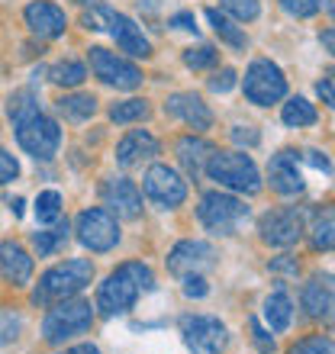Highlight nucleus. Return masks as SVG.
Returning a JSON list of instances; mask_svg holds the SVG:
<instances>
[{
	"label": "nucleus",
	"mask_w": 335,
	"mask_h": 354,
	"mask_svg": "<svg viewBox=\"0 0 335 354\" xmlns=\"http://www.w3.org/2000/svg\"><path fill=\"white\" fill-rule=\"evenodd\" d=\"M152 290H155V274H152L149 264L126 261L100 283V290H97V306L93 309H100V316H110V319L123 316V313H129V309L136 306V299H139L142 293H152Z\"/></svg>",
	"instance_id": "1"
},
{
	"label": "nucleus",
	"mask_w": 335,
	"mask_h": 354,
	"mask_svg": "<svg viewBox=\"0 0 335 354\" xmlns=\"http://www.w3.org/2000/svg\"><path fill=\"white\" fill-rule=\"evenodd\" d=\"M91 280H93V264L87 261V258L62 261L39 277L36 290H33V303H36V306H55L62 299L78 297Z\"/></svg>",
	"instance_id": "2"
},
{
	"label": "nucleus",
	"mask_w": 335,
	"mask_h": 354,
	"mask_svg": "<svg viewBox=\"0 0 335 354\" xmlns=\"http://www.w3.org/2000/svg\"><path fill=\"white\" fill-rule=\"evenodd\" d=\"M206 174L219 187L233 190V194H258L261 190V174L258 165L242 155V151H213L206 161Z\"/></svg>",
	"instance_id": "3"
},
{
	"label": "nucleus",
	"mask_w": 335,
	"mask_h": 354,
	"mask_svg": "<svg viewBox=\"0 0 335 354\" xmlns=\"http://www.w3.org/2000/svg\"><path fill=\"white\" fill-rule=\"evenodd\" d=\"M248 216H251V209L245 206V200H239L233 194H223V190L203 194V200L197 206V219L203 223L206 232H213V235H235L248 223Z\"/></svg>",
	"instance_id": "4"
},
{
	"label": "nucleus",
	"mask_w": 335,
	"mask_h": 354,
	"mask_svg": "<svg viewBox=\"0 0 335 354\" xmlns=\"http://www.w3.org/2000/svg\"><path fill=\"white\" fill-rule=\"evenodd\" d=\"M93 326V306L87 299H62L48 306V316L42 319V338L48 345H62L68 338L84 335Z\"/></svg>",
	"instance_id": "5"
},
{
	"label": "nucleus",
	"mask_w": 335,
	"mask_h": 354,
	"mask_svg": "<svg viewBox=\"0 0 335 354\" xmlns=\"http://www.w3.org/2000/svg\"><path fill=\"white\" fill-rule=\"evenodd\" d=\"M17 142L19 149L33 155L36 161H52L58 145H62V129H58L55 120H48L46 113H36V116L17 122Z\"/></svg>",
	"instance_id": "6"
},
{
	"label": "nucleus",
	"mask_w": 335,
	"mask_h": 354,
	"mask_svg": "<svg viewBox=\"0 0 335 354\" xmlns=\"http://www.w3.org/2000/svg\"><path fill=\"white\" fill-rule=\"evenodd\" d=\"M245 97H248L255 106H271V103H278L287 97V77L280 71L274 62L268 58H255L245 71Z\"/></svg>",
	"instance_id": "7"
},
{
	"label": "nucleus",
	"mask_w": 335,
	"mask_h": 354,
	"mask_svg": "<svg viewBox=\"0 0 335 354\" xmlns=\"http://www.w3.org/2000/svg\"><path fill=\"white\" fill-rule=\"evenodd\" d=\"M87 62H91V71L97 77H100L103 84L116 87V91H136V87H142V71L132 62H126V58H120L116 52H110V48H100L93 46L91 52H87Z\"/></svg>",
	"instance_id": "8"
},
{
	"label": "nucleus",
	"mask_w": 335,
	"mask_h": 354,
	"mask_svg": "<svg viewBox=\"0 0 335 354\" xmlns=\"http://www.w3.org/2000/svg\"><path fill=\"white\" fill-rule=\"evenodd\" d=\"M181 335L190 354H223V348L229 345V332L216 316H184Z\"/></svg>",
	"instance_id": "9"
},
{
	"label": "nucleus",
	"mask_w": 335,
	"mask_h": 354,
	"mask_svg": "<svg viewBox=\"0 0 335 354\" xmlns=\"http://www.w3.org/2000/svg\"><path fill=\"white\" fill-rule=\"evenodd\" d=\"M75 232H78V242H81L84 248H91V252H110V248H116V242H120V225H116L113 213L100 209V206L84 209V213L78 216Z\"/></svg>",
	"instance_id": "10"
},
{
	"label": "nucleus",
	"mask_w": 335,
	"mask_h": 354,
	"mask_svg": "<svg viewBox=\"0 0 335 354\" xmlns=\"http://www.w3.org/2000/svg\"><path fill=\"white\" fill-rule=\"evenodd\" d=\"M261 242L274 245V248H290L297 245L307 232V223H303V213L297 206H284V209H271V213L261 216L258 223Z\"/></svg>",
	"instance_id": "11"
},
{
	"label": "nucleus",
	"mask_w": 335,
	"mask_h": 354,
	"mask_svg": "<svg viewBox=\"0 0 335 354\" xmlns=\"http://www.w3.org/2000/svg\"><path fill=\"white\" fill-rule=\"evenodd\" d=\"M142 187H145V196L161 209H177L187 200V180L168 165H152L142 177Z\"/></svg>",
	"instance_id": "12"
},
{
	"label": "nucleus",
	"mask_w": 335,
	"mask_h": 354,
	"mask_svg": "<svg viewBox=\"0 0 335 354\" xmlns=\"http://www.w3.org/2000/svg\"><path fill=\"white\" fill-rule=\"evenodd\" d=\"M216 264V252L213 245L197 242V239H187V242H177L168 254V270L174 277H187V274H203Z\"/></svg>",
	"instance_id": "13"
},
{
	"label": "nucleus",
	"mask_w": 335,
	"mask_h": 354,
	"mask_svg": "<svg viewBox=\"0 0 335 354\" xmlns=\"http://www.w3.org/2000/svg\"><path fill=\"white\" fill-rule=\"evenodd\" d=\"M103 203L107 213H116V219H139L142 216V190L129 177H110L103 184Z\"/></svg>",
	"instance_id": "14"
},
{
	"label": "nucleus",
	"mask_w": 335,
	"mask_h": 354,
	"mask_svg": "<svg viewBox=\"0 0 335 354\" xmlns=\"http://www.w3.org/2000/svg\"><path fill=\"white\" fill-rule=\"evenodd\" d=\"M103 29H110V36L116 39V46H120L126 55H132V58H149L152 55V42L145 39V32H142L139 23L129 19L126 13H113V10H107V26Z\"/></svg>",
	"instance_id": "15"
},
{
	"label": "nucleus",
	"mask_w": 335,
	"mask_h": 354,
	"mask_svg": "<svg viewBox=\"0 0 335 354\" xmlns=\"http://www.w3.org/2000/svg\"><path fill=\"white\" fill-rule=\"evenodd\" d=\"M165 113L187 122L194 132H206L213 126V113L203 103V97H197V93H171L165 100Z\"/></svg>",
	"instance_id": "16"
},
{
	"label": "nucleus",
	"mask_w": 335,
	"mask_h": 354,
	"mask_svg": "<svg viewBox=\"0 0 335 354\" xmlns=\"http://www.w3.org/2000/svg\"><path fill=\"white\" fill-rule=\"evenodd\" d=\"M268 177H271V187L284 196H293L303 190V171H300V155L297 151H278L271 155L268 161Z\"/></svg>",
	"instance_id": "17"
},
{
	"label": "nucleus",
	"mask_w": 335,
	"mask_h": 354,
	"mask_svg": "<svg viewBox=\"0 0 335 354\" xmlns=\"http://www.w3.org/2000/svg\"><path fill=\"white\" fill-rule=\"evenodd\" d=\"M26 26L33 29V36L39 39H58L68 29L65 10L48 3V0H36L26 7Z\"/></svg>",
	"instance_id": "18"
},
{
	"label": "nucleus",
	"mask_w": 335,
	"mask_h": 354,
	"mask_svg": "<svg viewBox=\"0 0 335 354\" xmlns=\"http://www.w3.org/2000/svg\"><path fill=\"white\" fill-rule=\"evenodd\" d=\"M159 155V139L145 129H132L126 132L116 145V161L123 168H139L142 161H152Z\"/></svg>",
	"instance_id": "19"
},
{
	"label": "nucleus",
	"mask_w": 335,
	"mask_h": 354,
	"mask_svg": "<svg viewBox=\"0 0 335 354\" xmlns=\"http://www.w3.org/2000/svg\"><path fill=\"white\" fill-rule=\"evenodd\" d=\"M0 274L13 283V287H26L29 277H33V258L19 242L7 239L0 242Z\"/></svg>",
	"instance_id": "20"
},
{
	"label": "nucleus",
	"mask_w": 335,
	"mask_h": 354,
	"mask_svg": "<svg viewBox=\"0 0 335 354\" xmlns=\"http://www.w3.org/2000/svg\"><path fill=\"white\" fill-rule=\"evenodd\" d=\"M213 145L206 139H197V136H184V139H177V161H181V168L187 171L190 180H200L206 174V161L213 155Z\"/></svg>",
	"instance_id": "21"
},
{
	"label": "nucleus",
	"mask_w": 335,
	"mask_h": 354,
	"mask_svg": "<svg viewBox=\"0 0 335 354\" xmlns=\"http://www.w3.org/2000/svg\"><path fill=\"white\" fill-rule=\"evenodd\" d=\"M303 309L309 319H329L332 316V277L329 274H316L303 287Z\"/></svg>",
	"instance_id": "22"
},
{
	"label": "nucleus",
	"mask_w": 335,
	"mask_h": 354,
	"mask_svg": "<svg viewBox=\"0 0 335 354\" xmlns=\"http://www.w3.org/2000/svg\"><path fill=\"white\" fill-rule=\"evenodd\" d=\"M290 319H293V303H290V297L284 290L271 293V297L264 299V322H268V328L271 332H287Z\"/></svg>",
	"instance_id": "23"
},
{
	"label": "nucleus",
	"mask_w": 335,
	"mask_h": 354,
	"mask_svg": "<svg viewBox=\"0 0 335 354\" xmlns=\"http://www.w3.org/2000/svg\"><path fill=\"white\" fill-rule=\"evenodd\" d=\"M55 110L68 122H84L97 113V100H93L91 93H65L62 100H55Z\"/></svg>",
	"instance_id": "24"
},
{
	"label": "nucleus",
	"mask_w": 335,
	"mask_h": 354,
	"mask_svg": "<svg viewBox=\"0 0 335 354\" xmlns=\"http://www.w3.org/2000/svg\"><path fill=\"white\" fill-rule=\"evenodd\" d=\"M68 232H71V225H68V219L62 223V216L55 219V225H52V229L33 232V248L39 252V258H48V254H55L58 248H65Z\"/></svg>",
	"instance_id": "25"
},
{
	"label": "nucleus",
	"mask_w": 335,
	"mask_h": 354,
	"mask_svg": "<svg viewBox=\"0 0 335 354\" xmlns=\"http://www.w3.org/2000/svg\"><path fill=\"white\" fill-rule=\"evenodd\" d=\"M206 19H210V26L216 29V36L223 39L226 46H233V48H239V52H245L248 36H245L242 26H235L233 19L226 17V13H219V10H206Z\"/></svg>",
	"instance_id": "26"
},
{
	"label": "nucleus",
	"mask_w": 335,
	"mask_h": 354,
	"mask_svg": "<svg viewBox=\"0 0 335 354\" xmlns=\"http://www.w3.org/2000/svg\"><path fill=\"white\" fill-rule=\"evenodd\" d=\"M280 120L287 122V126H313L316 122V106L309 100H303V97H290L287 103H284V110H280Z\"/></svg>",
	"instance_id": "27"
},
{
	"label": "nucleus",
	"mask_w": 335,
	"mask_h": 354,
	"mask_svg": "<svg viewBox=\"0 0 335 354\" xmlns=\"http://www.w3.org/2000/svg\"><path fill=\"white\" fill-rule=\"evenodd\" d=\"M149 103L139 100V97H132V100H123V103H113L110 106V120L120 122V126H126V122H142L149 120Z\"/></svg>",
	"instance_id": "28"
},
{
	"label": "nucleus",
	"mask_w": 335,
	"mask_h": 354,
	"mask_svg": "<svg viewBox=\"0 0 335 354\" xmlns=\"http://www.w3.org/2000/svg\"><path fill=\"white\" fill-rule=\"evenodd\" d=\"M39 110V100H36V93L33 91H17V93H10V100H7V116L13 122L19 120H29V116H36Z\"/></svg>",
	"instance_id": "29"
},
{
	"label": "nucleus",
	"mask_w": 335,
	"mask_h": 354,
	"mask_svg": "<svg viewBox=\"0 0 335 354\" xmlns=\"http://www.w3.org/2000/svg\"><path fill=\"white\" fill-rule=\"evenodd\" d=\"M87 77V68L81 62H58L55 68H48V81L58 87H78Z\"/></svg>",
	"instance_id": "30"
},
{
	"label": "nucleus",
	"mask_w": 335,
	"mask_h": 354,
	"mask_svg": "<svg viewBox=\"0 0 335 354\" xmlns=\"http://www.w3.org/2000/svg\"><path fill=\"white\" fill-rule=\"evenodd\" d=\"M62 216V194L58 190H42L36 196V219L39 223H55Z\"/></svg>",
	"instance_id": "31"
},
{
	"label": "nucleus",
	"mask_w": 335,
	"mask_h": 354,
	"mask_svg": "<svg viewBox=\"0 0 335 354\" xmlns=\"http://www.w3.org/2000/svg\"><path fill=\"white\" fill-rule=\"evenodd\" d=\"M313 248L316 252H332V209H323L313 223Z\"/></svg>",
	"instance_id": "32"
},
{
	"label": "nucleus",
	"mask_w": 335,
	"mask_h": 354,
	"mask_svg": "<svg viewBox=\"0 0 335 354\" xmlns=\"http://www.w3.org/2000/svg\"><path fill=\"white\" fill-rule=\"evenodd\" d=\"M219 62V52L213 46H197V48H187L184 52V65L194 68V71H203V68H213Z\"/></svg>",
	"instance_id": "33"
},
{
	"label": "nucleus",
	"mask_w": 335,
	"mask_h": 354,
	"mask_svg": "<svg viewBox=\"0 0 335 354\" xmlns=\"http://www.w3.org/2000/svg\"><path fill=\"white\" fill-rule=\"evenodd\" d=\"M19 328H23V319L13 313V309H0V348L10 345V342H17L19 338Z\"/></svg>",
	"instance_id": "34"
},
{
	"label": "nucleus",
	"mask_w": 335,
	"mask_h": 354,
	"mask_svg": "<svg viewBox=\"0 0 335 354\" xmlns=\"http://www.w3.org/2000/svg\"><path fill=\"white\" fill-rule=\"evenodd\" d=\"M219 3H223L226 13H233V17L242 19V23H248V19H255L261 13L258 0H219Z\"/></svg>",
	"instance_id": "35"
},
{
	"label": "nucleus",
	"mask_w": 335,
	"mask_h": 354,
	"mask_svg": "<svg viewBox=\"0 0 335 354\" xmlns=\"http://www.w3.org/2000/svg\"><path fill=\"white\" fill-rule=\"evenodd\" d=\"M290 354H335L332 351V342L323 335H309L303 338V342H297V345L290 348Z\"/></svg>",
	"instance_id": "36"
},
{
	"label": "nucleus",
	"mask_w": 335,
	"mask_h": 354,
	"mask_svg": "<svg viewBox=\"0 0 335 354\" xmlns=\"http://www.w3.org/2000/svg\"><path fill=\"white\" fill-rule=\"evenodd\" d=\"M278 3L297 19H307L313 13H319V0H278Z\"/></svg>",
	"instance_id": "37"
},
{
	"label": "nucleus",
	"mask_w": 335,
	"mask_h": 354,
	"mask_svg": "<svg viewBox=\"0 0 335 354\" xmlns=\"http://www.w3.org/2000/svg\"><path fill=\"white\" fill-rule=\"evenodd\" d=\"M19 177V161L17 155H10L7 149H0V187L10 184V180H17Z\"/></svg>",
	"instance_id": "38"
},
{
	"label": "nucleus",
	"mask_w": 335,
	"mask_h": 354,
	"mask_svg": "<svg viewBox=\"0 0 335 354\" xmlns=\"http://www.w3.org/2000/svg\"><path fill=\"white\" fill-rule=\"evenodd\" d=\"M184 280V297H190V299H203L206 293H210V287H206V280H203V274H187V277H181Z\"/></svg>",
	"instance_id": "39"
},
{
	"label": "nucleus",
	"mask_w": 335,
	"mask_h": 354,
	"mask_svg": "<svg viewBox=\"0 0 335 354\" xmlns=\"http://www.w3.org/2000/svg\"><path fill=\"white\" fill-rule=\"evenodd\" d=\"M233 87H235L233 68H223V71H216V75L210 77V91H216V93H226V91H233Z\"/></svg>",
	"instance_id": "40"
},
{
	"label": "nucleus",
	"mask_w": 335,
	"mask_h": 354,
	"mask_svg": "<svg viewBox=\"0 0 335 354\" xmlns=\"http://www.w3.org/2000/svg\"><path fill=\"white\" fill-rule=\"evenodd\" d=\"M248 328H251V335H255V345H258L261 354H271V351H274V338H271L268 332L258 326V319H248Z\"/></svg>",
	"instance_id": "41"
},
{
	"label": "nucleus",
	"mask_w": 335,
	"mask_h": 354,
	"mask_svg": "<svg viewBox=\"0 0 335 354\" xmlns=\"http://www.w3.org/2000/svg\"><path fill=\"white\" fill-rule=\"evenodd\" d=\"M300 161H307V165H313L316 171H323V174H332V165H329L326 151H316V149H307L303 155H300Z\"/></svg>",
	"instance_id": "42"
},
{
	"label": "nucleus",
	"mask_w": 335,
	"mask_h": 354,
	"mask_svg": "<svg viewBox=\"0 0 335 354\" xmlns=\"http://www.w3.org/2000/svg\"><path fill=\"white\" fill-rule=\"evenodd\" d=\"M233 142L248 145V149H251V145H258V142H261V136L251 129V126H235V129H233Z\"/></svg>",
	"instance_id": "43"
},
{
	"label": "nucleus",
	"mask_w": 335,
	"mask_h": 354,
	"mask_svg": "<svg viewBox=\"0 0 335 354\" xmlns=\"http://www.w3.org/2000/svg\"><path fill=\"white\" fill-rule=\"evenodd\" d=\"M168 26L184 29V32H197V19H194V13H174V17L168 19Z\"/></svg>",
	"instance_id": "44"
},
{
	"label": "nucleus",
	"mask_w": 335,
	"mask_h": 354,
	"mask_svg": "<svg viewBox=\"0 0 335 354\" xmlns=\"http://www.w3.org/2000/svg\"><path fill=\"white\" fill-rule=\"evenodd\" d=\"M319 97H323V103H326V106H335V93H332V75H326L323 77V81H319Z\"/></svg>",
	"instance_id": "45"
},
{
	"label": "nucleus",
	"mask_w": 335,
	"mask_h": 354,
	"mask_svg": "<svg viewBox=\"0 0 335 354\" xmlns=\"http://www.w3.org/2000/svg\"><path fill=\"white\" fill-rule=\"evenodd\" d=\"M271 270H290V274H297L300 264L290 258V254H284V258H278V261H271Z\"/></svg>",
	"instance_id": "46"
},
{
	"label": "nucleus",
	"mask_w": 335,
	"mask_h": 354,
	"mask_svg": "<svg viewBox=\"0 0 335 354\" xmlns=\"http://www.w3.org/2000/svg\"><path fill=\"white\" fill-rule=\"evenodd\" d=\"M62 354H100L97 345H75V348H65Z\"/></svg>",
	"instance_id": "47"
},
{
	"label": "nucleus",
	"mask_w": 335,
	"mask_h": 354,
	"mask_svg": "<svg viewBox=\"0 0 335 354\" xmlns=\"http://www.w3.org/2000/svg\"><path fill=\"white\" fill-rule=\"evenodd\" d=\"M10 209H13V216L19 219V216H23V200H19V196L17 200H10Z\"/></svg>",
	"instance_id": "48"
},
{
	"label": "nucleus",
	"mask_w": 335,
	"mask_h": 354,
	"mask_svg": "<svg viewBox=\"0 0 335 354\" xmlns=\"http://www.w3.org/2000/svg\"><path fill=\"white\" fill-rule=\"evenodd\" d=\"M323 46H326V52H332V29H326V32H323Z\"/></svg>",
	"instance_id": "49"
},
{
	"label": "nucleus",
	"mask_w": 335,
	"mask_h": 354,
	"mask_svg": "<svg viewBox=\"0 0 335 354\" xmlns=\"http://www.w3.org/2000/svg\"><path fill=\"white\" fill-rule=\"evenodd\" d=\"M78 3H84V7H100V0H78Z\"/></svg>",
	"instance_id": "50"
}]
</instances>
